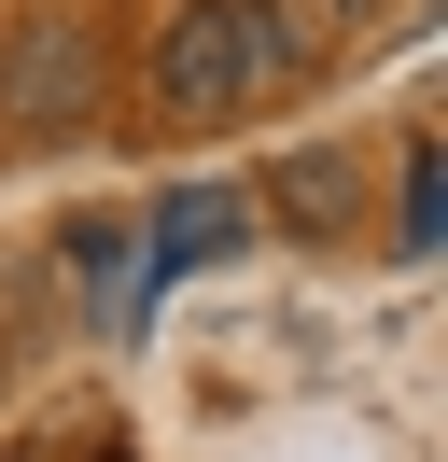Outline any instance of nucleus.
<instances>
[{"mask_svg": "<svg viewBox=\"0 0 448 462\" xmlns=\"http://www.w3.org/2000/svg\"><path fill=\"white\" fill-rule=\"evenodd\" d=\"M308 70V42L280 29V0H182L154 29V113L168 126H238Z\"/></svg>", "mask_w": 448, "mask_h": 462, "instance_id": "f257e3e1", "label": "nucleus"}, {"mask_svg": "<svg viewBox=\"0 0 448 462\" xmlns=\"http://www.w3.org/2000/svg\"><path fill=\"white\" fill-rule=\"evenodd\" d=\"M266 210L294 238H350V169H336V154H280V169H266Z\"/></svg>", "mask_w": 448, "mask_h": 462, "instance_id": "20e7f679", "label": "nucleus"}, {"mask_svg": "<svg viewBox=\"0 0 448 462\" xmlns=\"http://www.w3.org/2000/svg\"><path fill=\"white\" fill-rule=\"evenodd\" d=\"M252 238V197L238 182H182V197L154 210V281H182V266H224Z\"/></svg>", "mask_w": 448, "mask_h": 462, "instance_id": "7ed1b4c3", "label": "nucleus"}, {"mask_svg": "<svg viewBox=\"0 0 448 462\" xmlns=\"http://www.w3.org/2000/svg\"><path fill=\"white\" fill-rule=\"evenodd\" d=\"M406 253H434V141H406Z\"/></svg>", "mask_w": 448, "mask_h": 462, "instance_id": "39448f33", "label": "nucleus"}, {"mask_svg": "<svg viewBox=\"0 0 448 462\" xmlns=\"http://www.w3.org/2000/svg\"><path fill=\"white\" fill-rule=\"evenodd\" d=\"M98 113V29L84 14H14L0 29V126L14 141H70Z\"/></svg>", "mask_w": 448, "mask_h": 462, "instance_id": "f03ea898", "label": "nucleus"}]
</instances>
